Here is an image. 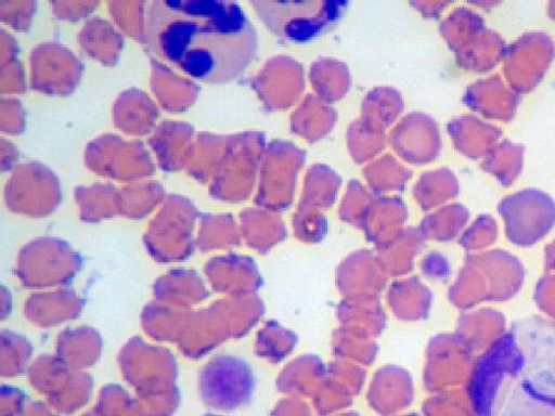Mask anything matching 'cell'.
Masks as SVG:
<instances>
[{"mask_svg": "<svg viewBox=\"0 0 555 416\" xmlns=\"http://www.w3.org/2000/svg\"><path fill=\"white\" fill-rule=\"evenodd\" d=\"M152 44L186 74L205 82L238 76L257 50V34L235 2L219 0L154 3Z\"/></svg>", "mask_w": 555, "mask_h": 416, "instance_id": "obj_1", "label": "cell"}, {"mask_svg": "<svg viewBox=\"0 0 555 416\" xmlns=\"http://www.w3.org/2000/svg\"><path fill=\"white\" fill-rule=\"evenodd\" d=\"M286 24L278 29V34L291 39H302L314 36L338 18L341 2H288L278 3Z\"/></svg>", "mask_w": 555, "mask_h": 416, "instance_id": "obj_2", "label": "cell"}]
</instances>
